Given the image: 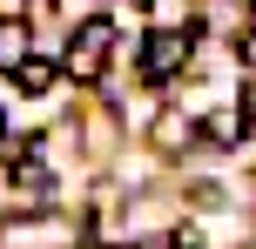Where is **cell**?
<instances>
[{
	"label": "cell",
	"instance_id": "1",
	"mask_svg": "<svg viewBox=\"0 0 256 249\" xmlns=\"http://www.w3.org/2000/svg\"><path fill=\"white\" fill-rule=\"evenodd\" d=\"M108 54H115V20L94 13V20L74 27V40H68V54H61V74L68 81H102L108 74Z\"/></svg>",
	"mask_w": 256,
	"mask_h": 249
},
{
	"label": "cell",
	"instance_id": "2",
	"mask_svg": "<svg viewBox=\"0 0 256 249\" xmlns=\"http://www.w3.org/2000/svg\"><path fill=\"white\" fill-rule=\"evenodd\" d=\"M142 81H168V74H182V61H189V34L182 27H162V34H148L142 40Z\"/></svg>",
	"mask_w": 256,
	"mask_h": 249
},
{
	"label": "cell",
	"instance_id": "3",
	"mask_svg": "<svg viewBox=\"0 0 256 249\" xmlns=\"http://www.w3.org/2000/svg\"><path fill=\"white\" fill-rule=\"evenodd\" d=\"M54 74H61V61H48V54H20V61H14V81H20L27 94L54 88Z\"/></svg>",
	"mask_w": 256,
	"mask_h": 249
},
{
	"label": "cell",
	"instance_id": "4",
	"mask_svg": "<svg viewBox=\"0 0 256 249\" xmlns=\"http://www.w3.org/2000/svg\"><path fill=\"white\" fill-rule=\"evenodd\" d=\"M20 54H27V27H20V20H7V27H0V67H14Z\"/></svg>",
	"mask_w": 256,
	"mask_h": 249
},
{
	"label": "cell",
	"instance_id": "5",
	"mask_svg": "<svg viewBox=\"0 0 256 249\" xmlns=\"http://www.w3.org/2000/svg\"><path fill=\"white\" fill-rule=\"evenodd\" d=\"M236 128H250V135H256V88L243 94V121H236Z\"/></svg>",
	"mask_w": 256,
	"mask_h": 249
},
{
	"label": "cell",
	"instance_id": "6",
	"mask_svg": "<svg viewBox=\"0 0 256 249\" xmlns=\"http://www.w3.org/2000/svg\"><path fill=\"white\" fill-rule=\"evenodd\" d=\"M0 20H27V0H0Z\"/></svg>",
	"mask_w": 256,
	"mask_h": 249
},
{
	"label": "cell",
	"instance_id": "7",
	"mask_svg": "<svg viewBox=\"0 0 256 249\" xmlns=\"http://www.w3.org/2000/svg\"><path fill=\"white\" fill-rule=\"evenodd\" d=\"M243 61H250V67H256V34H250V40H243Z\"/></svg>",
	"mask_w": 256,
	"mask_h": 249
},
{
	"label": "cell",
	"instance_id": "8",
	"mask_svg": "<svg viewBox=\"0 0 256 249\" xmlns=\"http://www.w3.org/2000/svg\"><path fill=\"white\" fill-rule=\"evenodd\" d=\"M135 249H176V243H135Z\"/></svg>",
	"mask_w": 256,
	"mask_h": 249
},
{
	"label": "cell",
	"instance_id": "9",
	"mask_svg": "<svg viewBox=\"0 0 256 249\" xmlns=\"http://www.w3.org/2000/svg\"><path fill=\"white\" fill-rule=\"evenodd\" d=\"M0 135H7V115H0Z\"/></svg>",
	"mask_w": 256,
	"mask_h": 249
}]
</instances>
